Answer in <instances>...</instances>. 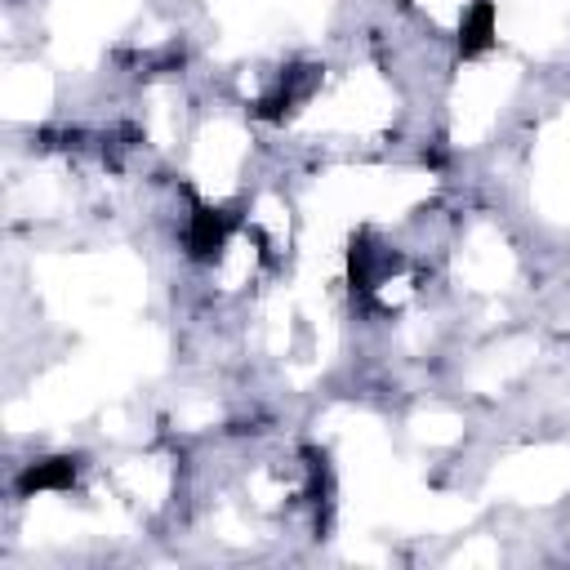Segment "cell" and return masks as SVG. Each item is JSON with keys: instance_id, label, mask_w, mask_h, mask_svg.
<instances>
[{"instance_id": "6da1fadb", "label": "cell", "mask_w": 570, "mask_h": 570, "mask_svg": "<svg viewBox=\"0 0 570 570\" xmlns=\"http://www.w3.org/2000/svg\"><path fill=\"white\" fill-rule=\"evenodd\" d=\"M494 45V4L490 0H476L472 13H463V27H459V49L472 58L481 49Z\"/></svg>"}, {"instance_id": "7a4b0ae2", "label": "cell", "mask_w": 570, "mask_h": 570, "mask_svg": "<svg viewBox=\"0 0 570 570\" xmlns=\"http://www.w3.org/2000/svg\"><path fill=\"white\" fill-rule=\"evenodd\" d=\"M71 481H76V463L71 459H40V463H31L22 472L18 490L22 494H31V490H67Z\"/></svg>"}]
</instances>
